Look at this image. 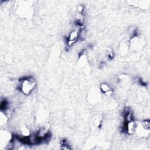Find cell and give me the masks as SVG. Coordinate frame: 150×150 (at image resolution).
I'll list each match as a JSON object with an SVG mask.
<instances>
[{
    "mask_svg": "<svg viewBox=\"0 0 150 150\" xmlns=\"http://www.w3.org/2000/svg\"><path fill=\"white\" fill-rule=\"evenodd\" d=\"M19 89L25 95H29L36 86V80L32 76L25 77L19 80Z\"/></svg>",
    "mask_w": 150,
    "mask_h": 150,
    "instance_id": "cell-1",
    "label": "cell"
},
{
    "mask_svg": "<svg viewBox=\"0 0 150 150\" xmlns=\"http://www.w3.org/2000/svg\"><path fill=\"white\" fill-rule=\"evenodd\" d=\"M150 125L149 120H145L139 122H136L134 132H136L138 136L146 137L149 135Z\"/></svg>",
    "mask_w": 150,
    "mask_h": 150,
    "instance_id": "cell-2",
    "label": "cell"
},
{
    "mask_svg": "<svg viewBox=\"0 0 150 150\" xmlns=\"http://www.w3.org/2000/svg\"><path fill=\"white\" fill-rule=\"evenodd\" d=\"M83 29V26L80 22H79L78 24H76V28L73 29L70 33H69L67 38V45L69 47L71 46L76 42L78 40L80 33L81 32Z\"/></svg>",
    "mask_w": 150,
    "mask_h": 150,
    "instance_id": "cell-3",
    "label": "cell"
},
{
    "mask_svg": "<svg viewBox=\"0 0 150 150\" xmlns=\"http://www.w3.org/2000/svg\"><path fill=\"white\" fill-rule=\"evenodd\" d=\"M100 90L101 93L105 96H110L112 94L113 90L112 88L107 83H102L100 84Z\"/></svg>",
    "mask_w": 150,
    "mask_h": 150,
    "instance_id": "cell-4",
    "label": "cell"
},
{
    "mask_svg": "<svg viewBox=\"0 0 150 150\" xmlns=\"http://www.w3.org/2000/svg\"><path fill=\"white\" fill-rule=\"evenodd\" d=\"M60 146H61V148L64 149H71V147L69 145V144L68 143V142L67 141L66 139H62V141H60Z\"/></svg>",
    "mask_w": 150,
    "mask_h": 150,
    "instance_id": "cell-5",
    "label": "cell"
},
{
    "mask_svg": "<svg viewBox=\"0 0 150 150\" xmlns=\"http://www.w3.org/2000/svg\"><path fill=\"white\" fill-rule=\"evenodd\" d=\"M101 121H102V117H101L97 116V117L94 118V124L96 127H100L101 124Z\"/></svg>",
    "mask_w": 150,
    "mask_h": 150,
    "instance_id": "cell-6",
    "label": "cell"
},
{
    "mask_svg": "<svg viewBox=\"0 0 150 150\" xmlns=\"http://www.w3.org/2000/svg\"><path fill=\"white\" fill-rule=\"evenodd\" d=\"M8 103L6 101V100H4L2 101L1 103V111L5 110L7 108V107H8Z\"/></svg>",
    "mask_w": 150,
    "mask_h": 150,
    "instance_id": "cell-7",
    "label": "cell"
}]
</instances>
